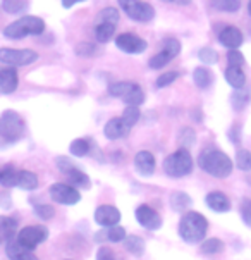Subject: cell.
Instances as JSON below:
<instances>
[{"mask_svg": "<svg viewBox=\"0 0 251 260\" xmlns=\"http://www.w3.org/2000/svg\"><path fill=\"white\" fill-rule=\"evenodd\" d=\"M198 166L201 167V171H205L206 174L213 176V178L224 179L232 173V160L229 158L222 150L217 148H206L200 153L198 157Z\"/></svg>", "mask_w": 251, "mask_h": 260, "instance_id": "1", "label": "cell"}, {"mask_svg": "<svg viewBox=\"0 0 251 260\" xmlns=\"http://www.w3.org/2000/svg\"><path fill=\"white\" fill-rule=\"evenodd\" d=\"M206 231H208V221H206L205 215H201L200 212L189 210V212H186L181 217L179 236L183 238L186 243L189 245L200 243L206 236Z\"/></svg>", "mask_w": 251, "mask_h": 260, "instance_id": "2", "label": "cell"}, {"mask_svg": "<svg viewBox=\"0 0 251 260\" xmlns=\"http://www.w3.org/2000/svg\"><path fill=\"white\" fill-rule=\"evenodd\" d=\"M43 31H45V23H43L42 17L24 16L6 26L4 37L11 40H23L26 35H42Z\"/></svg>", "mask_w": 251, "mask_h": 260, "instance_id": "3", "label": "cell"}, {"mask_svg": "<svg viewBox=\"0 0 251 260\" xmlns=\"http://www.w3.org/2000/svg\"><path fill=\"white\" fill-rule=\"evenodd\" d=\"M193 157L188 148H179L164 160V171L170 178H183L193 171Z\"/></svg>", "mask_w": 251, "mask_h": 260, "instance_id": "4", "label": "cell"}, {"mask_svg": "<svg viewBox=\"0 0 251 260\" xmlns=\"http://www.w3.org/2000/svg\"><path fill=\"white\" fill-rule=\"evenodd\" d=\"M24 133V121L14 111H6L0 116V136L7 142H17Z\"/></svg>", "mask_w": 251, "mask_h": 260, "instance_id": "5", "label": "cell"}, {"mask_svg": "<svg viewBox=\"0 0 251 260\" xmlns=\"http://www.w3.org/2000/svg\"><path fill=\"white\" fill-rule=\"evenodd\" d=\"M119 6L136 23H150L155 17V9L147 2H139V0H119Z\"/></svg>", "mask_w": 251, "mask_h": 260, "instance_id": "6", "label": "cell"}, {"mask_svg": "<svg viewBox=\"0 0 251 260\" xmlns=\"http://www.w3.org/2000/svg\"><path fill=\"white\" fill-rule=\"evenodd\" d=\"M16 238L24 248H28L33 252L38 245H42L48 238V229L43 226V224H38V226H28V228L21 229Z\"/></svg>", "mask_w": 251, "mask_h": 260, "instance_id": "7", "label": "cell"}, {"mask_svg": "<svg viewBox=\"0 0 251 260\" xmlns=\"http://www.w3.org/2000/svg\"><path fill=\"white\" fill-rule=\"evenodd\" d=\"M38 59V54L29 48H0V62L7 66H28Z\"/></svg>", "mask_w": 251, "mask_h": 260, "instance_id": "8", "label": "cell"}, {"mask_svg": "<svg viewBox=\"0 0 251 260\" xmlns=\"http://www.w3.org/2000/svg\"><path fill=\"white\" fill-rule=\"evenodd\" d=\"M50 198L54 202L60 205H76L81 200V195L73 184H65V183H54L48 189Z\"/></svg>", "mask_w": 251, "mask_h": 260, "instance_id": "9", "label": "cell"}, {"mask_svg": "<svg viewBox=\"0 0 251 260\" xmlns=\"http://www.w3.org/2000/svg\"><path fill=\"white\" fill-rule=\"evenodd\" d=\"M181 52V43L179 40L175 38H167L164 42V47H162V50L158 52L157 55H153L152 59H150V68L152 69H160L164 68L170 62V60L174 59V57H177Z\"/></svg>", "mask_w": 251, "mask_h": 260, "instance_id": "10", "label": "cell"}, {"mask_svg": "<svg viewBox=\"0 0 251 260\" xmlns=\"http://www.w3.org/2000/svg\"><path fill=\"white\" fill-rule=\"evenodd\" d=\"M136 221L139 222V226H143L145 229H150V231H157V229L162 228V217L160 214L157 212L155 209H152L150 205L143 204L136 209Z\"/></svg>", "mask_w": 251, "mask_h": 260, "instance_id": "11", "label": "cell"}, {"mask_svg": "<svg viewBox=\"0 0 251 260\" xmlns=\"http://www.w3.org/2000/svg\"><path fill=\"white\" fill-rule=\"evenodd\" d=\"M116 45L126 54H141L147 50L148 43L134 33H122L116 38Z\"/></svg>", "mask_w": 251, "mask_h": 260, "instance_id": "12", "label": "cell"}, {"mask_svg": "<svg viewBox=\"0 0 251 260\" xmlns=\"http://www.w3.org/2000/svg\"><path fill=\"white\" fill-rule=\"evenodd\" d=\"M121 221V212H119L117 207L114 205H100L95 210V222L102 228H110L116 226Z\"/></svg>", "mask_w": 251, "mask_h": 260, "instance_id": "13", "label": "cell"}, {"mask_svg": "<svg viewBox=\"0 0 251 260\" xmlns=\"http://www.w3.org/2000/svg\"><path fill=\"white\" fill-rule=\"evenodd\" d=\"M6 255L9 257V260H38L34 252L24 248V246L17 241L16 236L6 243Z\"/></svg>", "mask_w": 251, "mask_h": 260, "instance_id": "14", "label": "cell"}, {"mask_svg": "<svg viewBox=\"0 0 251 260\" xmlns=\"http://www.w3.org/2000/svg\"><path fill=\"white\" fill-rule=\"evenodd\" d=\"M205 204L210 210L219 212V214H226L231 210V200H229L226 193H222V191H210L208 195L205 197Z\"/></svg>", "mask_w": 251, "mask_h": 260, "instance_id": "15", "label": "cell"}, {"mask_svg": "<svg viewBox=\"0 0 251 260\" xmlns=\"http://www.w3.org/2000/svg\"><path fill=\"white\" fill-rule=\"evenodd\" d=\"M19 85V76L14 68H6L0 69V93L2 95H11L17 90Z\"/></svg>", "mask_w": 251, "mask_h": 260, "instance_id": "16", "label": "cell"}, {"mask_svg": "<svg viewBox=\"0 0 251 260\" xmlns=\"http://www.w3.org/2000/svg\"><path fill=\"white\" fill-rule=\"evenodd\" d=\"M134 167L141 176H152L155 173V157L148 150H141L134 157Z\"/></svg>", "mask_w": 251, "mask_h": 260, "instance_id": "17", "label": "cell"}, {"mask_svg": "<svg viewBox=\"0 0 251 260\" xmlns=\"http://www.w3.org/2000/svg\"><path fill=\"white\" fill-rule=\"evenodd\" d=\"M219 42H220V45L227 47L229 50L239 48V45L243 43V33L237 28H234V26H226L219 35Z\"/></svg>", "mask_w": 251, "mask_h": 260, "instance_id": "18", "label": "cell"}, {"mask_svg": "<svg viewBox=\"0 0 251 260\" xmlns=\"http://www.w3.org/2000/svg\"><path fill=\"white\" fill-rule=\"evenodd\" d=\"M129 129L131 127L122 121V117H114L105 124L103 133L109 140H119V138H124L129 133Z\"/></svg>", "mask_w": 251, "mask_h": 260, "instance_id": "19", "label": "cell"}, {"mask_svg": "<svg viewBox=\"0 0 251 260\" xmlns=\"http://www.w3.org/2000/svg\"><path fill=\"white\" fill-rule=\"evenodd\" d=\"M126 229L122 226H110L107 228V231H102V233H96V241H103L107 240L110 243H121V241L126 240Z\"/></svg>", "mask_w": 251, "mask_h": 260, "instance_id": "20", "label": "cell"}, {"mask_svg": "<svg viewBox=\"0 0 251 260\" xmlns=\"http://www.w3.org/2000/svg\"><path fill=\"white\" fill-rule=\"evenodd\" d=\"M226 79L234 90H241L246 83V74L243 73V69L237 68V66H229L226 69Z\"/></svg>", "mask_w": 251, "mask_h": 260, "instance_id": "21", "label": "cell"}, {"mask_svg": "<svg viewBox=\"0 0 251 260\" xmlns=\"http://www.w3.org/2000/svg\"><path fill=\"white\" fill-rule=\"evenodd\" d=\"M17 176H19V171H16V167L12 164H6L4 167H0V184L4 188L17 186Z\"/></svg>", "mask_w": 251, "mask_h": 260, "instance_id": "22", "label": "cell"}, {"mask_svg": "<svg viewBox=\"0 0 251 260\" xmlns=\"http://www.w3.org/2000/svg\"><path fill=\"white\" fill-rule=\"evenodd\" d=\"M17 188L26 189V191H33L38 188V176L31 171H19L17 176Z\"/></svg>", "mask_w": 251, "mask_h": 260, "instance_id": "23", "label": "cell"}, {"mask_svg": "<svg viewBox=\"0 0 251 260\" xmlns=\"http://www.w3.org/2000/svg\"><path fill=\"white\" fill-rule=\"evenodd\" d=\"M17 231V222L11 217H0V241H7L12 240Z\"/></svg>", "mask_w": 251, "mask_h": 260, "instance_id": "24", "label": "cell"}, {"mask_svg": "<svg viewBox=\"0 0 251 260\" xmlns=\"http://www.w3.org/2000/svg\"><path fill=\"white\" fill-rule=\"evenodd\" d=\"M193 81H195V85L198 88L205 90V88H208L213 83V74L206 68H196L195 71H193Z\"/></svg>", "mask_w": 251, "mask_h": 260, "instance_id": "25", "label": "cell"}, {"mask_svg": "<svg viewBox=\"0 0 251 260\" xmlns=\"http://www.w3.org/2000/svg\"><path fill=\"white\" fill-rule=\"evenodd\" d=\"M116 26L114 23H100L95 26V38L98 40L100 43H107L112 40L114 33H116Z\"/></svg>", "mask_w": 251, "mask_h": 260, "instance_id": "26", "label": "cell"}, {"mask_svg": "<svg viewBox=\"0 0 251 260\" xmlns=\"http://www.w3.org/2000/svg\"><path fill=\"white\" fill-rule=\"evenodd\" d=\"M124 246H126L127 252L136 255V257L143 255V253H145V248H147V245H145V240H143V238L134 236V235H133V236H126Z\"/></svg>", "mask_w": 251, "mask_h": 260, "instance_id": "27", "label": "cell"}, {"mask_svg": "<svg viewBox=\"0 0 251 260\" xmlns=\"http://www.w3.org/2000/svg\"><path fill=\"white\" fill-rule=\"evenodd\" d=\"M65 176L69 178V181H71L73 186H79V188H85V189L91 186V181H90V178H88V174H85L81 169H78V167L71 169Z\"/></svg>", "mask_w": 251, "mask_h": 260, "instance_id": "28", "label": "cell"}, {"mask_svg": "<svg viewBox=\"0 0 251 260\" xmlns=\"http://www.w3.org/2000/svg\"><path fill=\"white\" fill-rule=\"evenodd\" d=\"M90 150H91V143H90V140H86V138H76L69 145V152H71V155L74 157H85L90 153Z\"/></svg>", "mask_w": 251, "mask_h": 260, "instance_id": "29", "label": "cell"}, {"mask_svg": "<svg viewBox=\"0 0 251 260\" xmlns=\"http://www.w3.org/2000/svg\"><path fill=\"white\" fill-rule=\"evenodd\" d=\"M28 0H4L2 2V9L7 14H23L24 11H28Z\"/></svg>", "mask_w": 251, "mask_h": 260, "instance_id": "30", "label": "cell"}, {"mask_svg": "<svg viewBox=\"0 0 251 260\" xmlns=\"http://www.w3.org/2000/svg\"><path fill=\"white\" fill-rule=\"evenodd\" d=\"M134 85H136V83H131V81L112 83V85L109 86V93L112 96H117V99H124V96L134 88Z\"/></svg>", "mask_w": 251, "mask_h": 260, "instance_id": "31", "label": "cell"}, {"mask_svg": "<svg viewBox=\"0 0 251 260\" xmlns=\"http://www.w3.org/2000/svg\"><path fill=\"white\" fill-rule=\"evenodd\" d=\"M170 205H172L174 210L183 212V210H186L191 207V198L183 191H175V193H172V197H170Z\"/></svg>", "mask_w": 251, "mask_h": 260, "instance_id": "32", "label": "cell"}, {"mask_svg": "<svg viewBox=\"0 0 251 260\" xmlns=\"http://www.w3.org/2000/svg\"><path fill=\"white\" fill-rule=\"evenodd\" d=\"M212 6L215 11H220V12H237L241 7V0H212Z\"/></svg>", "mask_w": 251, "mask_h": 260, "instance_id": "33", "label": "cell"}, {"mask_svg": "<svg viewBox=\"0 0 251 260\" xmlns=\"http://www.w3.org/2000/svg\"><path fill=\"white\" fill-rule=\"evenodd\" d=\"M200 250L203 255H215L224 250V243L219 240V238H208V240H205L203 243H201Z\"/></svg>", "mask_w": 251, "mask_h": 260, "instance_id": "34", "label": "cell"}, {"mask_svg": "<svg viewBox=\"0 0 251 260\" xmlns=\"http://www.w3.org/2000/svg\"><path fill=\"white\" fill-rule=\"evenodd\" d=\"M119 11L116 7H105L103 11L98 12V16H96V24L100 23H114L117 24L119 23Z\"/></svg>", "mask_w": 251, "mask_h": 260, "instance_id": "35", "label": "cell"}, {"mask_svg": "<svg viewBox=\"0 0 251 260\" xmlns=\"http://www.w3.org/2000/svg\"><path fill=\"white\" fill-rule=\"evenodd\" d=\"M122 100H124V104L127 105H136V107H138V105H141L145 102V93L141 88H139V85H134L133 90H131Z\"/></svg>", "mask_w": 251, "mask_h": 260, "instance_id": "36", "label": "cell"}, {"mask_svg": "<svg viewBox=\"0 0 251 260\" xmlns=\"http://www.w3.org/2000/svg\"><path fill=\"white\" fill-rule=\"evenodd\" d=\"M139 116H141V112H139V109L136 105H127L124 112H122V121L129 127H133L139 121Z\"/></svg>", "mask_w": 251, "mask_h": 260, "instance_id": "37", "label": "cell"}, {"mask_svg": "<svg viewBox=\"0 0 251 260\" xmlns=\"http://www.w3.org/2000/svg\"><path fill=\"white\" fill-rule=\"evenodd\" d=\"M236 166L241 171H251V152L249 150H237L236 153Z\"/></svg>", "mask_w": 251, "mask_h": 260, "instance_id": "38", "label": "cell"}, {"mask_svg": "<svg viewBox=\"0 0 251 260\" xmlns=\"http://www.w3.org/2000/svg\"><path fill=\"white\" fill-rule=\"evenodd\" d=\"M78 57H95L98 54V48H96L95 43H90V42H81L78 43L76 48H74Z\"/></svg>", "mask_w": 251, "mask_h": 260, "instance_id": "39", "label": "cell"}, {"mask_svg": "<svg viewBox=\"0 0 251 260\" xmlns=\"http://www.w3.org/2000/svg\"><path fill=\"white\" fill-rule=\"evenodd\" d=\"M231 102L236 111H243L246 107V104L249 102V93L248 91H243V90H236L234 95L231 96Z\"/></svg>", "mask_w": 251, "mask_h": 260, "instance_id": "40", "label": "cell"}, {"mask_svg": "<svg viewBox=\"0 0 251 260\" xmlns=\"http://www.w3.org/2000/svg\"><path fill=\"white\" fill-rule=\"evenodd\" d=\"M198 59H200L201 62L206 64V66H212V64H215L219 60V54L213 50V48L205 47V48H201V50L198 52Z\"/></svg>", "mask_w": 251, "mask_h": 260, "instance_id": "41", "label": "cell"}, {"mask_svg": "<svg viewBox=\"0 0 251 260\" xmlns=\"http://www.w3.org/2000/svg\"><path fill=\"white\" fill-rule=\"evenodd\" d=\"M179 140H181L183 148H188V147H191V145L195 143L196 135H195V131H193L191 127H184V129L181 131V135H179Z\"/></svg>", "mask_w": 251, "mask_h": 260, "instance_id": "42", "label": "cell"}, {"mask_svg": "<svg viewBox=\"0 0 251 260\" xmlns=\"http://www.w3.org/2000/svg\"><path fill=\"white\" fill-rule=\"evenodd\" d=\"M34 214L38 215L42 221H48L55 215V209L50 205H37L34 207Z\"/></svg>", "mask_w": 251, "mask_h": 260, "instance_id": "43", "label": "cell"}, {"mask_svg": "<svg viewBox=\"0 0 251 260\" xmlns=\"http://www.w3.org/2000/svg\"><path fill=\"white\" fill-rule=\"evenodd\" d=\"M177 78H179V73L177 71H169V73L162 74V76L157 79V88H165V86L172 85V83Z\"/></svg>", "mask_w": 251, "mask_h": 260, "instance_id": "44", "label": "cell"}, {"mask_svg": "<svg viewBox=\"0 0 251 260\" xmlns=\"http://www.w3.org/2000/svg\"><path fill=\"white\" fill-rule=\"evenodd\" d=\"M227 62L229 66H237V68H241V66H244V57L237 48H232L227 54Z\"/></svg>", "mask_w": 251, "mask_h": 260, "instance_id": "45", "label": "cell"}, {"mask_svg": "<svg viewBox=\"0 0 251 260\" xmlns=\"http://www.w3.org/2000/svg\"><path fill=\"white\" fill-rule=\"evenodd\" d=\"M55 166H57V169H59L60 173H64V174H67L69 171L76 167L71 162V158H67V157H57L55 158Z\"/></svg>", "mask_w": 251, "mask_h": 260, "instance_id": "46", "label": "cell"}, {"mask_svg": "<svg viewBox=\"0 0 251 260\" xmlns=\"http://www.w3.org/2000/svg\"><path fill=\"white\" fill-rule=\"evenodd\" d=\"M241 217L246 226L251 228V200H244L241 204Z\"/></svg>", "mask_w": 251, "mask_h": 260, "instance_id": "47", "label": "cell"}, {"mask_svg": "<svg viewBox=\"0 0 251 260\" xmlns=\"http://www.w3.org/2000/svg\"><path fill=\"white\" fill-rule=\"evenodd\" d=\"M96 260H117V258L112 250L107 248V246H102V248L98 250V253H96Z\"/></svg>", "mask_w": 251, "mask_h": 260, "instance_id": "48", "label": "cell"}, {"mask_svg": "<svg viewBox=\"0 0 251 260\" xmlns=\"http://www.w3.org/2000/svg\"><path fill=\"white\" fill-rule=\"evenodd\" d=\"M79 2H86V0H62V7L64 9H71L73 6H76Z\"/></svg>", "mask_w": 251, "mask_h": 260, "instance_id": "49", "label": "cell"}, {"mask_svg": "<svg viewBox=\"0 0 251 260\" xmlns=\"http://www.w3.org/2000/svg\"><path fill=\"white\" fill-rule=\"evenodd\" d=\"M162 2L177 4V6H189V4H191V0H162Z\"/></svg>", "mask_w": 251, "mask_h": 260, "instance_id": "50", "label": "cell"}, {"mask_svg": "<svg viewBox=\"0 0 251 260\" xmlns=\"http://www.w3.org/2000/svg\"><path fill=\"white\" fill-rule=\"evenodd\" d=\"M0 205H4V200L0 198ZM6 207H9V197L6 195Z\"/></svg>", "mask_w": 251, "mask_h": 260, "instance_id": "51", "label": "cell"}, {"mask_svg": "<svg viewBox=\"0 0 251 260\" xmlns=\"http://www.w3.org/2000/svg\"><path fill=\"white\" fill-rule=\"evenodd\" d=\"M248 14L251 16V0H249V2H248Z\"/></svg>", "mask_w": 251, "mask_h": 260, "instance_id": "52", "label": "cell"}]
</instances>
